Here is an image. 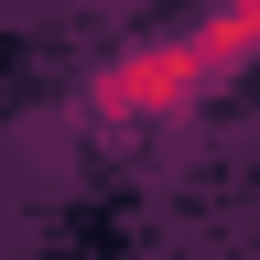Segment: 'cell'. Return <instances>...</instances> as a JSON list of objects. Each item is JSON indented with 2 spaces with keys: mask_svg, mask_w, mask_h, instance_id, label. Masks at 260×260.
<instances>
[{
  "mask_svg": "<svg viewBox=\"0 0 260 260\" xmlns=\"http://www.w3.org/2000/svg\"><path fill=\"white\" fill-rule=\"evenodd\" d=\"M206 87H228V54L206 44V22L195 32H162V44H130L87 76V119L109 130H152V119H184Z\"/></svg>",
  "mask_w": 260,
  "mask_h": 260,
  "instance_id": "1",
  "label": "cell"
},
{
  "mask_svg": "<svg viewBox=\"0 0 260 260\" xmlns=\"http://www.w3.org/2000/svg\"><path fill=\"white\" fill-rule=\"evenodd\" d=\"M206 44L228 54V76H249V65H260V0H217V11H206Z\"/></svg>",
  "mask_w": 260,
  "mask_h": 260,
  "instance_id": "2",
  "label": "cell"
}]
</instances>
